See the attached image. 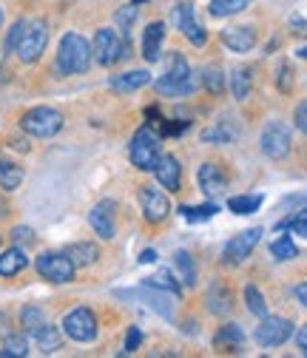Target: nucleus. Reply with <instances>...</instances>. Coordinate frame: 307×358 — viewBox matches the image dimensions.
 Listing matches in <instances>:
<instances>
[{
    "mask_svg": "<svg viewBox=\"0 0 307 358\" xmlns=\"http://www.w3.org/2000/svg\"><path fill=\"white\" fill-rule=\"evenodd\" d=\"M92 60H94V55H92L89 40H85L83 34H77V31L63 34L60 49H57V69L63 74H83V71H89Z\"/></svg>",
    "mask_w": 307,
    "mask_h": 358,
    "instance_id": "obj_1",
    "label": "nucleus"
},
{
    "mask_svg": "<svg viewBox=\"0 0 307 358\" xmlns=\"http://www.w3.org/2000/svg\"><path fill=\"white\" fill-rule=\"evenodd\" d=\"M197 74L191 71V66H188V60L183 57V55H173V63H171V69L165 71V77H159L154 85H157V92L159 94H165V97H185V94H191L194 88H197Z\"/></svg>",
    "mask_w": 307,
    "mask_h": 358,
    "instance_id": "obj_2",
    "label": "nucleus"
},
{
    "mask_svg": "<svg viewBox=\"0 0 307 358\" xmlns=\"http://www.w3.org/2000/svg\"><path fill=\"white\" fill-rule=\"evenodd\" d=\"M20 128L29 134V137L49 140V137H55V134H60L63 114L57 108H49V106H37V108H29L20 117Z\"/></svg>",
    "mask_w": 307,
    "mask_h": 358,
    "instance_id": "obj_3",
    "label": "nucleus"
},
{
    "mask_svg": "<svg viewBox=\"0 0 307 358\" xmlns=\"http://www.w3.org/2000/svg\"><path fill=\"white\" fill-rule=\"evenodd\" d=\"M159 148H162L159 134L151 131V128H140L134 134V140H131V145H128V157H131V162H134V168L154 171V165L159 159Z\"/></svg>",
    "mask_w": 307,
    "mask_h": 358,
    "instance_id": "obj_4",
    "label": "nucleus"
},
{
    "mask_svg": "<svg viewBox=\"0 0 307 358\" xmlns=\"http://www.w3.org/2000/svg\"><path fill=\"white\" fill-rule=\"evenodd\" d=\"M46 43H49V26H46V20L26 23L23 37H20L17 49H15L17 57H20V63H37L40 55H43V49H46Z\"/></svg>",
    "mask_w": 307,
    "mask_h": 358,
    "instance_id": "obj_5",
    "label": "nucleus"
},
{
    "mask_svg": "<svg viewBox=\"0 0 307 358\" xmlns=\"http://www.w3.org/2000/svg\"><path fill=\"white\" fill-rule=\"evenodd\" d=\"M63 333L71 341L89 344V341L97 338V316L89 307H74L71 313H66V319H63Z\"/></svg>",
    "mask_w": 307,
    "mask_h": 358,
    "instance_id": "obj_6",
    "label": "nucleus"
},
{
    "mask_svg": "<svg viewBox=\"0 0 307 358\" xmlns=\"http://www.w3.org/2000/svg\"><path fill=\"white\" fill-rule=\"evenodd\" d=\"M74 271H77V264L66 253H43V256H37V273L46 282H52V285L71 282Z\"/></svg>",
    "mask_w": 307,
    "mask_h": 358,
    "instance_id": "obj_7",
    "label": "nucleus"
},
{
    "mask_svg": "<svg viewBox=\"0 0 307 358\" xmlns=\"http://www.w3.org/2000/svg\"><path fill=\"white\" fill-rule=\"evenodd\" d=\"M131 46H125V40L114 31V29H100L97 37H94V46H92V55L100 66H114L117 60L125 57Z\"/></svg>",
    "mask_w": 307,
    "mask_h": 358,
    "instance_id": "obj_8",
    "label": "nucleus"
},
{
    "mask_svg": "<svg viewBox=\"0 0 307 358\" xmlns=\"http://www.w3.org/2000/svg\"><path fill=\"white\" fill-rule=\"evenodd\" d=\"M171 23L177 26V29L194 43V46L202 49L205 43H208V31H205L202 23H197V17H194V6H191V3H177V6H173V9H171Z\"/></svg>",
    "mask_w": 307,
    "mask_h": 358,
    "instance_id": "obj_9",
    "label": "nucleus"
},
{
    "mask_svg": "<svg viewBox=\"0 0 307 358\" xmlns=\"http://www.w3.org/2000/svg\"><path fill=\"white\" fill-rule=\"evenodd\" d=\"M290 336H293V324L282 316H262V324L256 327V341L268 350L282 347Z\"/></svg>",
    "mask_w": 307,
    "mask_h": 358,
    "instance_id": "obj_10",
    "label": "nucleus"
},
{
    "mask_svg": "<svg viewBox=\"0 0 307 358\" xmlns=\"http://www.w3.org/2000/svg\"><path fill=\"white\" fill-rule=\"evenodd\" d=\"M262 154L268 159H285L290 154V131L285 122H271L262 131Z\"/></svg>",
    "mask_w": 307,
    "mask_h": 358,
    "instance_id": "obj_11",
    "label": "nucleus"
},
{
    "mask_svg": "<svg viewBox=\"0 0 307 358\" xmlns=\"http://www.w3.org/2000/svg\"><path fill=\"white\" fill-rule=\"evenodd\" d=\"M259 236H262V228H250V231H242L239 236H234L228 245H225V250H222V262L225 264H242L250 253H253V248L259 245Z\"/></svg>",
    "mask_w": 307,
    "mask_h": 358,
    "instance_id": "obj_12",
    "label": "nucleus"
},
{
    "mask_svg": "<svg viewBox=\"0 0 307 358\" xmlns=\"http://www.w3.org/2000/svg\"><path fill=\"white\" fill-rule=\"evenodd\" d=\"M140 205H143V216L151 222V225H159V222H165L171 213V202L165 199V194L151 188V185L140 188Z\"/></svg>",
    "mask_w": 307,
    "mask_h": 358,
    "instance_id": "obj_13",
    "label": "nucleus"
},
{
    "mask_svg": "<svg viewBox=\"0 0 307 358\" xmlns=\"http://www.w3.org/2000/svg\"><path fill=\"white\" fill-rule=\"evenodd\" d=\"M120 296H140L151 310H157L159 316H165V319H173V299L177 296H171V293H165V290H159V287H154V285H148V282H143V287L140 290H131V293H120Z\"/></svg>",
    "mask_w": 307,
    "mask_h": 358,
    "instance_id": "obj_14",
    "label": "nucleus"
},
{
    "mask_svg": "<svg viewBox=\"0 0 307 358\" xmlns=\"http://www.w3.org/2000/svg\"><path fill=\"white\" fill-rule=\"evenodd\" d=\"M114 208H117L114 202H100V205H94L92 213H89V225L94 228V234H97L100 239H114V234H117Z\"/></svg>",
    "mask_w": 307,
    "mask_h": 358,
    "instance_id": "obj_15",
    "label": "nucleus"
},
{
    "mask_svg": "<svg viewBox=\"0 0 307 358\" xmlns=\"http://www.w3.org/2000/svg\"><path fill=\"white\" fill-rule=\"evenodd\" d=\"M154 173L159 179V185L168 188V191H180V182H183V168H180V159L173 154H159L157 165H154Z\"/></svg>",
    "mask_w": 307,
    "mask_h": 358,
    "instance_id": "obj_16",
    "label": "nucleus"
},
{
    "mask_svg": "<svg viewBox=\"0 0 307 358\" xmlns=\"http://www.w3.org/2000/svg\"><path fill=\"white\" fill-rule=\"evenodd\" d=\"M197 179H199V188H202V194H205L208 199L219 196V194L228 188V176L222 173V168L213 165V162H205V165L199 168Z\"/></svg>",
    "mask_w": 307,
    "mask_h": 358,
    "instance_id": "obj_17",
    "label": "nucleus"
},
{
    "mask_svg": "<svg viewBox=\"0 0 307 358\" xmlns=\"http://www.w3.org/2000/svg\"><path fill=\"white\" fill-rule=\"evenodd\" d=\"M222 43L231 52L245 55V52H250L256 46V29L253 26H231V29L222 31Z\"/></svg>",
    "mask_w": 307,
    "mask_h": 358,
    "instance_id": "obj_18",
    "label": "nucleus"
},
{
    "mask_svg": "<svg viewBox=\"0 0 307 358\" xmlns=\"http://www.w3.org/2000/svg\"><path fill=\"white\" fill-rule=\"evenodd\" d=\"M148 83H151V74L145 69H140V71H125V74L114 77L108 85H111V92H117V94H131V92H137V88H143Z\"/></svg>",
    "mask_w": 307,
    "mask_h": 358,
    "instance_id": "obj_19",
    "label": "nucleus"
},
{
    "mask_svg": "<svg viewBox=\"0 0 307 358\" xmlns=\"http://www.w3.org/2000/svg\"><path fill=\"white\" fill-rule=\"evenodd\" d=\"M205 301H208V310L216 313V316H225V313H231V307H234V296H231L228 285H222V282H213L210 285Z\"/></svg>",
    "mask_w": 307,
    "mask_h": 358,
    "instance_id": "obj_20",
    "label": "nucleus"
},
{
    "mask_svg": "<svg viewBox=\"0 0 307 358\" xmlns=\"http://www.w3.org/2000/svg\"><path fill=\"white\" fill-rule=\"evenodd\" d=\"M162 40H165V23H151L143 34V57L148 63L159 60V49H162Z\"/></svg>",
    "mask_w": 307,
    "mask_h": 358,
    "instance_id": "obj_21",
    "label": "nucleus"
},
{
    "mask_svg": "<svg viewBox=\"0 0 307 358\" xmlns=\"http://www.w3.org/2000/svg\"><path fill=\"white\" fill-rule=\"evenodd\" d=\"M31 336H34L37 350H43V352H57V350L63 347V336H60V330L52 327V324H40Z\"/></svg>",
    "mask_w": 307,
    "mask_h": 358,
    "instance_id": "obj_22",
    "label": "nucleus"
},
{
    "mask_svg": "<svg viewBox=\"0 0 307 358\" xmlns=\"http://www.w3.org/2000/svg\"><path fill=\"white\" fill-rule=\"evenodd\" d=\"M213 344H216V350L234 352V350H239V347L245 344V333H242V327H239V324H228V327H222V330L216 333Z\"/></svg>",
    "mask_w": 307,
    "mask_h": 358,
    "instance_id": "obj_23",
    "label": "nucleus"
},
{
    "mask_svg": "<svg viewBox=\"0 0 307 358\" xmlns=\"http://www.w3.org/2000/svg\"><path fill=\"white\" fill-rule=\"evenodd\" d=\"M26 264H29L26 253L20 248H9L6 253H0V276H17Z\"/></svg>",
    "mask_w": 307,
    "mask_h": 358,
    "instance_id": "obj_24",
    "label": "nucleus"
},
{
    "mask_svg": "<svg viewBox=\"0 0 307 358\" xmlns=\"http://www.w3.org/2000/svg\"><path fill=\"white\" fill-rule=\"evenodd\" d=\"M66 256H69L77 267H83V264H94V262L100 259V250H97V245H92V242H74V245L66 248Z\"/></svg>",
    "mask_w": 307,
    "mask_h": 358,
    "instance_id": "obj_25",
    "label": "nucleus"
},
{
    "mask_svg": "<svg viewBox=\"0 0 307 358\" xmlns=\"http://www.w3.org/2000/svg\"><path fill=\"white\" fill-rule=\"evenodd\" d=\"M173 267H177L183 285H188V287L197 285V267H194V259H191L188 250H177V253H173Z\"/></svg>",
    "mask_w": 307,
    "mask_h": 358,
    "instance_id": "obj_26",
    "label": "nucleus"
},
{
    "mask_svg": "<svg viewBox=\"0 0 307 358\" xmlns=\"http://www.w3.org/2000/svg\"><path fill=\"white\" fill-rule=\"evenodd\" d=\"M20 182H23V168L0 159V188H3V191H17Z\"/></svg>",
    "mask_w": 307,
    "mask_h": 358,
    "instance_id": "obj_27",
    "label": "nucleus"
},
{
    "mask_svg": "<svg viewBox=\"0 0 307 358\" xmlns=\"http://www.w3.org/2000/svg\"><path fill=\"white\" fill-rule=\"evenodd\" d=\"M250 0H213L210 3V15L213 17H231V15H239L242 9H248Z\"/></svg>",
    "mask_w": 307,
    "mask_h": 358,
    "instance_id": "obj_28",
    "label": "nucleus"
},
{
    "mask_svg": "<svg viewBox=\"0 0 307 358\" xmlns=\"http://www.w3.org/2000/svg\"><path fill=\"white\" fill-rule=\"evenodd\" d=\"M253 71L250 69H236L234 71V97L242 103V100H248L250 97V88H253V77H250Z\"/></svg>",
    "mask_w": 307,
    "mask_h": 358,
    "instance_id": "obj_29",
    "label": "nucleus"
},
{
    "mask_svg": "<svg viewBox=\"0 0 307 358\" xmlns=\"http://www.w3.org/2000/svg\"><path fill=\"white\" fill-rule=\"evenodd\" d=\"M262 199L259 194L256 196H231L228 199V208H231V213H239V216H248V213H256L259 208H262Z\"/></svg>",
    "mask_w": 307,
    "mask_h": 358,
    "instance_id": "obj_30",
    "label": "nucleus"
},
{
    "mask_svg": "<svg viewBox=\"0 0 307 358\" xmlns=\"http://www.w3.org/2000/svg\"><path fill=\"white\" fill-rule=\"evenodd\" d=\"M202 140H205V143L225 145V143H234V140H236V131L228 128V122H219V125H213V128H208V131L202 134Z\"/></svg>",
    "mask_w": 307,
    "mask_h": 358,
    "instance_id": "obj_31",
    "label": "nucleus"
},
{
    "mask_svg": "<svg viewBox=\"0 0 307 358\" xmlns=\"http://www.w3.org/2000/svg\"><path fill=\"white\" fill-rule=\"evenodd\" d=\"M245 301H248V310L253 313V316H268V301H265V296H262L253 285H248L245 287Z\"/></svg>",
    "mask_w": 307,
    "mask_h": 358,
    "instance_id": "obj_32",
    "label": "nucleus"
},
{
    "mask_svg": "<svg viewBox=\"0 0 307 358\" xmlns=\"http://www.w3.org/2000/svg\"><path fill=\"white\" fill-rule=\"evenodd\" d=\"M271 256H273V259H279V262H290V259H296V256H299V248L293 245V239H290V236H282V239H276V242L271 245Z\"/></svg>",
    "mask_w": 307,
    "mask_h": 358,
    "instance_id": "obj_33",
    "label": "nucleus"
},
{
    "mask_svg": "<svg viewBox=\"0 0 307 358\" xmlns=\"http://www.w3.org/2000/svg\"><path fill=\"white\" fill-rule=\"evenodd\" d=\"M180 213L188 219V222H205V219H210L213 213H219V205L216 202H208V205H199V208H180Z\"/></svg>",
    "mask_w": 307,
    "mask_h": 358,
    "instance_id": "obj_34",
    "label": "nucleus"
},
{
    "mask_svg": "<svg viewBox=\"0 0 307 358\" xmlns=\"http://www.w3.org/2000/svg\"><path fill=\"white\" fill-rule=\"evenodd\" d=\"M20 322H23V327H26L29 333H34L40 324H46V316H43L40 307L29 304V307H23V313H20Z\"/></svg>",
    "mask_w": 307,
    "mask_h": 358,
    "instance_id": "obj_35",
    "label": "nucleus"
},
{
    "mask_svg": "<svg viewBox=\"0 0 307 358\" xmlns=\"http://www.w3.org/2000/svg\"><path fill=\"white\" fill-rule=\"evenodd\" d=\"M202 80H205V88H208L210 94H222V88H225V77H222V69L208 66Z\"/></svg>",
    "mask_w": 307,
    "mask_h": 358,
    "instance_id": "obj_36",
    "label": "nucleus"
},
{
    "mask_svg": "<svg viewBox=\"0 0 307 358\" xmlns=\"http://www.w3.org/2000/svg\"><path fill=\"white\" fill-rule=\"evenodd\" d=\"M3 352L0 355H29V341H26V336H6V341H3Z\"/></svg>",
    "mask_w": 307,
    "mask_h": 358,
    "instance_id": "obj_37",
    "label": "nucleus"
},
{
    "mask_svg": "<svg viewBox=\"0 0 307 358\" xmlns=\"http://www.w3.org/2000/svg\"><path fill=\"white\" fill-rule=\"evenodd\" d=\"M145 282H148V285H154V287H159V290H165V293H171V296H177V299H180V293H183V290H180V285H177V282H171V276H168V273H159L157 279H145Z\"/></svg>",
    "mask_w": 307,
    "mask_h": 358,
    "instance_id": "obj_38",
    "label": "nucleus"
},
{
    "mask_svg": "<svg viewBox=\"0 0 307 358\" xmlns=\"http://www.w3.org/2000/svg\"><path fill=\"white\" fill-rule=\"evenodd\" d=\"M287 228H290L293 234H299V236H304V239H307V208H304V210H299V213L287 222Z\"/></svg>",
    "mask_w": 307,
    "mask_h": 358,
    "instance_id": "obj_39",
    "label": "nucleus"
},
{
    "mask_svg": "<svg viewBox=\"0 0 307 358\" xmlns=\"http://www.w3.org/2000/svg\"><path fill=\"white\" fill-rule=\"evenodd\" d=\"M23 29H26V20H17V23L12 26V31H9V37H6V52H15V49H17V43H20V37H23Z\"/></svg>",
    "mask_w": 307,
    "mask_h": 358,
    "instance_id": "obj_40",
    "label": "nucleus"
},
{
    "mask_svg": "<svg viewBox=\"0 0 307 358\" xmlns=\"http://www.w3.org/2000/svg\"><path fill=\"white\" fill-rule=\"evenodd\" d=\"M140 344H143V330H140V327H128V336H125V352L140 350Z\"/></svg>",
    "mask_w": 307,
    "mask_h": 358,
    "instance_id": "obj_41",
    "label": "nucleus"
},
{
    "mask_svg": "<svg viewBox=\"0 0 307 358\" xmlns=\"http://www.w3.org/2000/svg\"><path fill=\"white\" fill-rule=\"evenodd\" d=\"M293 88V69L287 63L279 66V92H290Z\"/></svg>",
    "mask_w": 307,
    "mask_h": 358,
    "instance_id": "obj_42",
    "label": "nucleus"
},
{
    "mask_svg": "<svg viewBox=\"0 0 307 358\" xmlns=\"http://www.w3.org/2000/svg\"><path fill=\"white\" fill-rule=\"evenodd\" d=\"M31 236H34V234H31V228H23V225L12 231V242H15V245H29V242H31Z\"/></svg>",
    "mask_w": 307,
    "mask_h": 358,
    "instance_id": "obj_43",
    "label": "nucleus"
},
{
    "mask_svg": "<svg viewBox=\"0 0 307 358\" xmlns=\"http://www.w3.org/2000/svg\"><path fill=\"white\" fill-rule=\"evenodd\" d=\"M293 122H296V128H299L301 134H307V103H301V106L296 108V117H293Z\"/></svg>",
    "mask_w": 307,
    "mask_h": 358,
    "instance_id": "obj_44",
    "label": "nucleus"
},
{
    "mask_svg": "<svg viewBox=\"0 0 307 358\" xmlns=\"http://www.w3.org/2000/svg\"><path fill=\"white\" fill-rule=\"evenodd\" d=\"M134 17H137V9L134 6H125L122 12H117V23L120 26H131V23H134Z\"/></svg>",
    "mask_w": 307,
    "mask_h": 358,
    "instance_id": "obj_45",
    "label": "nucleus"
},
{
    "mask_svg": "<svg viewBox=\"0 0 307 358\" xmlns=\"http://www.w3.org/2000/svg\"><path fill=\"white\" fill-rule=\"evenodd\" d=\"M296 344H299L301 355H307V324H304V327H299V333H296Z\"/></svg>",
    "mask_w": 307,
    "mask_h": 358,
    "instance_id": "obj_46",
    "label": "nucleus"
},
{
    "mask_svg": "<svg viewBox=\"0 0 307 358\" xmlns=\"http://www.w3.org/2000/svg\"><path fill=\"white\" fill-rule=\"evenodd\" d=\"M296 299H299L301 307H307V282H301V285L296 287Z\"/></svg>",
    "mask_w": 307,
    "mask_h": 358,
    "instance_id": "obj_47",
    "label": "nucleus"
},
{
    "mask_svg": "<svg viewBox=\"0 0 307 358\" xmlns=\"http://www.w3.org/2000/svg\"><path fill=\"white\" fill-rule=\"evenodd\" d=\"M290 26L296 29V34H307V20H301V17H293V20H290Z\"/></svg>",
    "mask_w": 307,
    "mask_h": 358,
    "instance_id": "obj_48",
    "label": "nucleus"
},
{
    "mask_svg": "<svg viewBox=\"0 0 307 358\" xmlns=\"http://www.w3.org/2000/svg\"><path fill=\"white\" fill-rule=\"evenodd\" d=\"M140 262H143V264H154V262H157V253H154V250H143V253H140Z\"/></svg>",
    "mask_w": 307,
    "mask_h": 358,
    "instance_id": "obj_49",
    "label": "nucleus"
},
{
    "mask_svg": "<svg viewBox=\"0 0 307 358\" xmlns=\"http://www.w3.org/2000/svg\"><path fill=\"white\" fill-rule=\"evenodd\" d=\"M3 216H6V202L0 199V219H3Z\"/></svg>",
    "mask_w": 307,
    "mask_h": 358,
    "instance_id": "obj_50",
    "label": "nucleus"
},
{
    "mask_svg": "<svg viewBox=\"0 0 307 358\" xmlns=\"http://www.w3.org/2000/svg\"><path fill=\"white\" fill-rule=\"evenodd\" d=\"M299 57H301V60H307V46H304V49H299Z\"/></svg>",
    "mask_w": 307,
    "mask_h": 358,
    "instance_id": "obj_51",
    "label": "nucleus"
},
{
    "mask_svg": "<svg viewBox=\"0 0 307 358\" xmlns=\"http://www.w3.org/2000/svg\"><path fill=\"white\" fill-rule=\"evenodd\" d=\"M0 26H3V12H0Z\"/></svg>",
    "mask_w": 307,
    "mask_h": 358,
    "instance_id": "obj_52",
    "label": "nucleus"
}]
</instances>
